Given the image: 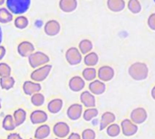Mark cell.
I'll return each instance as SVG.
<instances>
[{
    "instance_id": "obj_42",
    "label": "cell",
    "mask_w": 155,
    "mask_h": 139,
    "mask_svg": "<svg viewBox=\"0 0 155 139\" xmlns=\"http://www.w3.org/2000/svg\"><path fill=\"white\" fill-rule=\"evenodd\" d=\"M7 2V0H0V6H3Z\"/></svg>"
},
{
    "instance_id": "obj_10",
    "label": "cell",
    "mask_w": 155,
    "mask_h": 139,
    "mask_svg": "<svg viewBox=\"0 0 155 139\" xmlns=\"http://www.w3.org/2000/svg\"><path fill=\"white\" fill-rule=\"evenodd\" d=\"M34 52H35V46L29 41H22L18 46V53L22 57H28Z\"/></svg>"
},
{
    "instance_id": "obj_8",
    "label": "cell",
    "mask_w": 155,
    "mask_h": 139,
    "mask_svg": "<svg viewBox=\"0 0 155 139\" xmlns=\"http://www.w3.org/2000/svg\"><path fill=\"white\" fill-rule=\"evenodd\" d=\"M114 69L110 65H103L99 68L98 77L102 82H109L114 77Z\"/></svg>"
},
{
    "instance_id": "obj_27",
    "label": "cell",
    "mask_w": 155,
    "mask_h": 139,
    "mask_svg": "<svg viewBox=\"0 0 155 139\" xmlns=\"http://www.w3.org/2000/svg\"><path fill=\"white\" fill-rule=\"evenodd\" d=\"M98 76V71L93 67H87L82 72V77L86 81H94L96 77Z\"/></svg>"
},
{
    "instance_id": "obj_41",
    "label": "cell",
    "mask_w": 155,
    "mask_h": 139,
    "mask_svg": "<svg viewBox=\"0 0 155 139\" xmlns=\"http://www.w3.org/2000/svg\"><path fill=\"white\" fill-rule=\"evenodd\" d=\"M150 95H151V97L155 100V86L152 87L151 89V92H150Z\"/></svg>"
},
{
    "instance_id": "obj_16",
    "label": "cell",
    "mask_w": 155,
    "mask_h": 139,
    "mask_svg": "<svg viewBox=\"0 0 155 139\" xmlns=\"http://www.w3.org/2000/svg\"><path fill=\"white\" fill-rule=\"evenodd\" d=\"M41 90V86L34 81H26L23 84V91L28 96H33L37 93H39Z\"/></svg>"
},
{
    "instance_id": "obj_20",
    "label": "cell",
    "mask_w": 155,
    "mask_h": 139,
    "mask_svg": "<svg viewBox=\"0 0 155 139\" xmlns=\"http://www.w3.org/2000/svg\"><path fill=\"white\" fill-rule=\"evenodd\" d=\"M125 1L124 0H107V7L109 10L114 13L121 12L125 8Z\"/></svg>"
},
{
    "instance_id": "obj_47",
    "label": "cell",
    "mask_w": 155,
    "mask_h": 139,
    "mask_svg": "<svg viewBox=\"0 0 155 139\" xmlns=\"http://www.w3.org/2000/svg\"><path fill=\"white\" fill-rule=\"evenodd\" d=\"M30 139H32V138H30Z\"/></svg>"
},
{
    "instance_id": "obj_5",
    "label": "cell",
    "mask_w": 155,
    "mask_h": 139,
    "mask_svg": "<svg viewBox=\"0 0 155 139\" xmlns=\"http://www.w3.org/2000/svg\"><path fill=\"white\" fill-rule=\"evenodd\" d=\"M65 57L70 65H77L82 61V54L81 53L80 49L77 47H69L66 51Z\"/></svg>"
},
{
    "instance_id": "obj_17",
    "label": "cell",
    "mask_w": 155,
    "mask_h": 139,
    "mask_svg": "<svg viewBox=\"0 0 155 139\" xmlns=\"http://www.w3.org/2000/svg\"><path fill=\"white\" fill-rule=\"evenodd\" d=\"M89 90L91 93H92L94 96H100L103 94L106 90V85L104 82L101 80H94L90 83L89 85Z\"/></svg>"
},
{
    "instance_id": "obj_23",
    "label": "cell",
    "mask_w": 155,
    "mask_h": 139,
    "mask_svg": "<svg viewBox=\"0 0 155 139\" xmlns=\"http://www.w3.org/2000/svg\"><path fill=\"white\" fill-rule=\"evenodd\" d=\"M50 134V127L48 125H41L38 126L35 132V138L36 139H45Z\"/></svg>"
},
{
    "instance_id": "obj_44",
    "label": "cell",
    "mask_w": 155,
    "mask_h": 139,
    "mask_svg": "<svg viewBox=\"0 0 155 139\" xmlns=\"http://www.w3.org/2000/svg\"><path fill=\"white\" fill-rule=\"evenodd\" d=\"M55 139H61V138H55Z\"/></svg>"
},
{
    "instance_id": "obj_39",
    "label": "cell",
    "mask_w": 155,
    "mask_h": 139,
    "mask_svg": "<svg viewBox=\"0 0 155 139\" xmlns=\"http://www.w3.org/2000/svg\"><path fill=\"white\" fill-rule=\"evenodd\" d=\"M68 139H82L81 136L78 134V133H71L68 136Z\"/></svg>"
},
{
    "instance_id": "obj_1",
    "label": "cell",
    "mask_w": 155,
    "mask_h": 139,
    "mask_svg": "<svg viewBox=\"0 0 155 139\" xmlns=\"http://www.w3.org/2000/svg\"><path fill=\"white\" fill-rule=\"evenodd\" d=\"M129 75L130 77L136 81H142L148 77L149 68L145 63L135 62L129 67Z\"/></svg>"
},
{
    "instance_id": "obj_32",
    "label": "cell",
    "mask_w": 155,
    "mask_h": 139,
    "mask_svg": "<svg viewBox=\"0 0 155 139\" xmlns=\"http://www.w3.org/2000/svg\"><path fill=\"white\" fill-rule=\"evenodd\" d=\"M98 114H99V111H98V109H97L96 107L87 108V109L84 111L82 116H83V119H84L85 121H88V122H89V121H91L93 118L97 117Z\"/></svg>"
},
{
    "instance_id": "obj_30",
    "label": "cell",
    "mask_w": 155,
    "mask_h": 139,
    "mask_svg": "<svg viewBox=\"0 0 155 139\" xmlns=\"http://www.w3.org/2000/svg\"><path fill=\"white\" fill-rule=\"evenodd\" d=\"M14 85H15V79L12 77L0 78V86H1V88L4 89V90L11 89L14 87Z\"/></svg>"
},
{
    "instance_id": "obj_29",
    "label": "cell",
    "mask_w": 155,
    "mask_h": 139,
    "mask_svg": "<svg viewBox=\"0 0 155 139\" xmlns=\"http://www.w3.org/2000/svg\"><path fill=\"white\" fill-rule=\"evenodd\" d=\"M26 116H27V114H26V111L22 108H19L18 110H16L14 112V115H13V117H14V120L16 122V125L17 126L18 125H21L25 120H26Z\"/></svg>"
},
{
    "instance_id": "obj_26",
    "label": "cell",
    "mask_w": 155,
    "mask_h": 139,
    "mask_svg": "<svg viewBox=\"0 0 155 139\" xmlns=\"http://www.w3.org/2000/svg\"><path fill=\"white\" fill-rule=\"evenodd\" d=\"M93 48V45H92V42L89 39H83L80 42L79 44V49L81 51V53L82 55H87L89 53L91 52Z\"/></svg>"
},
{
    "instance_id": "obj_9",
    "label": "cell",
    "mask_w": 155,
    "mask_h": 139,
    "mask_svg": "<svg viewBox=\"0 0 155 139\" xmlns=\"http://www.w3.org/2000/svg\"><path fill=\"white\" fill-rule=\"evenodd\" d=\"M60 29H61L60 24L55 19L48 20V22H46L44 26V32L48 36H55L58 35V33L60 32Z\"/></svg>"
},
{
    "instance_id": "obj_11",
    "label": "cell",
    "mask_w": 155,
    "mask_h": 139,
    "mask_svg": "<svg viewBox=\"0 0 155 139\" xmlns=\"http://www.w3.org/2000/svg\"><path fill=\"white\" fill-rule=\"evenodd\" d=\"M69 125L65 122H58L53 126V133L58 138H65L69 134Z\"/></svg>"
},
{
    "instance_id": "obj_22",
    "label": "cell",
    "mask_w": 155,
    "mask_h": 139,
    "mask_svg": "<svg viewBox=\"0 0 155 139\" xmlns=\"http://www.w3.org/2000/svg\"><path fill=\"white\" fill-rule=\"evenodd\" d=\"M14 20L12 12L6 8H0V23L8 24Z\"/></svg>"
},
{
    "instance_id": "obj_33",
    "label": "cell",
    "mask_w": 155,
    "mask_h": 139,
    "mask_svg": "<svg viewBox=\"0 0 155 139\" xmlns=\"http://www.w3.org/2000/svg\"><path fill=\"white\" fill-rule=\"evenodd\" d=\"M106 131H107V134L110 137H116L120 134V131H121V128L120 126L118 125V124H111L107 128H106Z\"/></svg>"
},
{
    "instance_id": "obj_12",
    "label": "cell",
    "mask_w": 155,
    "mask_h": 139,
    "mask_svg": "<svg viewBox=\"0 0 155 139\" xmlns=\"http://www.w3.org/2000/svg\"><path fill=\"white\" fill-rule=\"evenodd\" d=\"M82 113H83V107L82 105L80 104H73L67 110L68 117L70 120H74V121L80 119L81 117V115H83Z\"/></svg>"
},
{
    "instance_id": "obj_19",
    "label": "cell",
    "mask_w": 155,
    "mask_h": 139,
    "mask_svg": "<svg viewBox=\"0 0 155 139\" xmlns=\"http://www.w3.org/2000/svg\"><path fill=\"white\" fill-rule=\"evenodd\" d=\"M116 120V116L112 112H105L102 114L101 118V124H100V129L103 130L107 128L110 125L113 124Z\"/></svg>"
},
{
    "instance_id": "obj_45",
    "label": "cell",
    "mask_w": 155,
    "mask_h": 139,
    "mask_svg": "<svg viewBox=\"0 0 155 139\" xmlns=\"http://www.w3.org/2000/svg\"><path fill=\"white\" fill-rule=\"evenodd\" d=\"M0 108H1V104H0Z\"/></svg>"
},
{
    "instance_id": "obj_21",
    "label": "cell",
    "mask_w": 155,
    "mask_h": 139,
    "mask_svg": "<svg viewBox=\"0 0 155 139\" xmlns=\"http://www.w3.org/2000/svg\"><path fill=\"white\" fill-rule=\"evenodd\" d=\"M63 107V101L60 98H55L48 102V110L51 114H58Z\"/></svg>"
},
{
    "instance_id": "obj_24",
    "label": "cell",
    "mask_w": 155,
    "mask_h": 139,
    "mask_svg": "<svg viewBox=\"0 0 155 139\" xmlns=\"http://www.w3.org/2000/svg\"><path fill=\"white\" fill-rule=\"evenodd\" d=\"M84 64L88 66V67H92L94 65H96L99 62V55L97 53L95 52H91L89 54H87L84 56Z\"/></svg>"
},
{
    "instance_id": "obj_46",
    "label": "cell",
    "mask_w": 155,
    "mask_h": 139,
    "mask_svg": "<svg viewBox=\"0 0 155 139\" xmlns=\"http://www.w3.org/2000/svg\"><path fill=\"white\" fill-rule=\"evenodd\" d=\"M153 1H154V3H155V0H153Z\"/></svg>"
},
{
    "instance_id": "obj_18",
    "label": "cell",
    "mask_w": 155,
    "mask_h": 139,
    "mask_svg": "<svg viewBox=\"0 0 155 139\" xmlns=\"http://www.w3.org/2000/svg\"><path fill=\"white\" fill-rule=\"evenodd\" d=\"M48 120V115L43 110H35L30 115V121L34 125L43 124Z\"/></svg>"
},
{
    "instance_id": "obj_4",
    "label": "cell",
    "mask_w": 155,
    "mask_h": 139,
    "mask_svg": "<svg viewBox=\"0 0 155 139\" xmlns=\"http://www.w3.org/2000/svg\"><path fill=\"white\" fill-rule=\"evenodd\" d=\"M52 69V65H45L41 67H38L31 73L30 75V78L37 83L42 82L44 81L49 75L50 71Z\"/></svg>"
},
{
    "instance_id": "obj_14",
    "label": "cell",
    "mask_w": 155,
    "mask_h": 139,
    "mask_svg": "<svg viewBox=\"0 0 155 139\" xmlns=\"http://www.w3.org/2000/svg\"><path fill=\"white\" fill-rule=\"evenodd\" d=\"M81 104L88 108H92L95 107L96 106V98L95 96L91 93L90 91H84L81 95Z\"/></svg>"
},
{
    "instance_id": "obj_43",
    "label": "cell",
    "mask_w": 155,
    "mask_h": 139,
    "mask_svg": "<svg viewBox=\"0 0 155 139\" xmlns=\"http://www.w3.org/2000/svg\"><path fill=\"white\" fill-rule=\"evenodd\" d=\"M1 41H2V31L0 29V43H1Z\"/></svg>"
},
{
    "instance_id": "obj_37",
    "label": "cell",
    "mask_w": 155,
    "mask_h": 139,
    "mask_svg": "<svg viewBox=\"0 0 155 139\" xmlns=\"http://www.w3.org/2000/svg\"><path fill=\"white\" fill-rule=\"evenodd\" d=\"M147 24H148V27H150V29L155 31V13H152L149 16Z\"/></svg>"
},
{
    "instance_id": "obj_2",
    "label": "cell",
    "mask_w": 155,
    "mask_h": 139,
    "mask_svg": "<svg viewBox=\"0 0 155 139\" xmlns=\"http://www.w3.org/2000/svg\"><path fill=\"white\" fill-rule=\"evenodd\" d=\"M8 8L14 14L21 15L28 10L30 0H7Z\"/></svg>"
},
{
    "instance_id": "obj_6",
    "label": "cell",
    "mask_w": 155,
    "mask_h": 139,
    "mask_svg": "<svg viewBox=\"0 0 155 139\" xmlns=\"http://www.w3.org/2000/svg\"><path fill=\"white\" fill-rule=\"evenodd\" d=\"M148 117L147 111L143 107H137L130 113V120L136 125L143 124Z\"/></svg>"
},
{
    "instance_id": "obj_3",
    "label": "cell",
    "mask_w": 155,
    "mask_h": 139,
    "mask_svg": "<svg viewBox=\"0 0 155 139\" xmlns=\"http://www.w3.org/2000/svg\"><path fill=\"white\" fill-rule=\"evenodd\" d=\"M49 56L43 53V52H40V51H38V52H34L31 55L28 56V63H29V65L32 67V68H38V67H41L45 65H48V63L49 62Z\"/></svg>"
},
{
    "instance_id": "obj_25",
    "label": "cell",
    "mask_w": 155,
    "mask_h": 139,
    "mask_svg": "<svg viewBox=\"0 0 155 139\" xmlns=\"http://www.w3.org/2000/svg\"><path fill=\"white\" fill-rule=\"evenodd\" d=\"M28 24H29V20L27 17L23 16V15H20V16H18L15 19H14V26L18 28V29H20V30H23L25 28H27L28 27Z\"/></svg>"
},
{
    "instance_id": "obj_38",
    "label": "cell",
    "mask_w": 155,
    "mask_h": 139,
    "mask_svg": "<svg viewBox=\"0 0 155 139\" xmlns=\"http://www.w3.org/2000/svg\"><path fill=\"white\" fill-rule=\"evenodd\" d=\"M6 53H7L6 47L0 45V60H2L4 58V56L6 55Z\"/></svg>"
},
{
    "instance_id": "obj_7",
    "label": "cell",
    "mask_w": 155,
    "mask_h": 139,
    "mask_svg": "<svg viewBox=\"0 0 155 139\" xmlns=\"http://www.w3.org/2000/svg\"><path fill=\"white\" fill-rule=\"evenodd\" d=\"M121 132L125 136H132L138 132V125L130 119H124L120 125Z\"/></svg>"
},
{
    "instance_id": "obj_28",
    "label": "cell",
    "mask_w": 155,
    "mask_h": 139,
    "mask_svg": "<svg viewBox=\"0 0 155 139\" xmlns=\"http://www.w3.org/2000/svg\"><path fill=\"white\" fill-rule=\"evenodd\" d=\"M2 126L7 131H12V130H14L16 128V126H17L16 122L14 120V117L11 115H6L5 118H4V120H3V123H2Z\"/></svg>"
},
{
    "instance_id": "obj_40",
    "label": "cell",
    "mask_w": 155,
    "mask_h": 139,
    "mask_svg": "<svg viewBox=\"0 0 155 139\" xmlns=\"http://www.w3.org/2000/svg\"><path fill=\"white\" fill-rule=\"evenodd\" d=\"M7 139H22V137H21L18 134L13 133V134H8V136Z\"/></svg>"
},
{
    "instance_id": "obj_15",
    "label": "cell",
    "mask_w": 155,
    "mask_h": 139,
    "mask_svg": "<svg viewBox=\"0 0 155 139\" xmlns=\"http://www.w3.org/2000/svg\"><path fill=\"white\" fill-rule=\"evenodd\" d=\"M58 7L64 13H71L78 8L77 0H59Z\"/></svg>"
},
{
    "instance_id": "obj_31",
    "label": "cell",
    "mask_w": 155,
    "mask_h": 139,
    "mask_svg": "<svg viewBox=\"0 0 155 139\" xmlns=\"http://www.w3.org/2000/svg\"><path fill=\"white\" fill-rule=\"evenodd\" d=\"M127 8L132 14H139L141 11V5L139 0H129Z\"/></svg>"
},
{
    "instance_id": "obj_34",
    "label": "cell",
    "mask_w": 155,
    "mask_h": 139,
    "mask_svg": "<svg viewBox=\"0 0 155 139\" xmlns=\"http://www.w3.org/2000/svg\"><path fill=\"white\" fill-rule=\"evenodd\" d=\"M45 102V96L41 93H37L31 96V103L35 106H41Z\"/></svg>"
},
{
    "instance_id": "obj_35",
    "label": "cell",
    "mask_w": 155,
    "mask_h": 139,
    "mask_svg": "<svg viewBox=\"0 0 155 139\" xmlns=\"http://www.w3.org/2000/svg\"><path fill=\"white\" fill-rule=\"evenodd\" d=\"M11 67L7 63H0V77H11Z\"/></svg>"
},
{
    "instance_id": "obj_13",
    "label": "cell",
    "mask_w": 155,
    "mask_h": 139,
    "mask_svg": "<svg viewBox=\"0 0 155 139\" xmlns=\"http://www.w3.org/2000/svg\"><path fill=\"white\" fill-rule=\"evenodd\" d=\"M68 87L73 92H81L85 87V81L81 77L75 76L69 79Z\"/></svg>"
},
{
    "instance_id": "obj_36",
    "label": "cell",
    "mask_w": 155,
    "mask_h": 139,
    "mask_svg": "<svg viewBox=\"0 0 155 139\" xmlns=\"http://www.w3.org/2000/svg\"><path fill=\"white\" fill-rule=\"evenodd\" d=\"M81 138L82 139H95L96 133L93 129H91V128L85 129L81 134Z\"/></svg>"
}]
</instances>
